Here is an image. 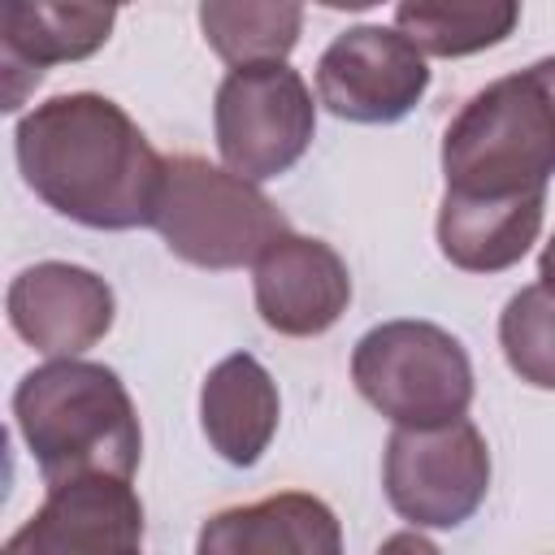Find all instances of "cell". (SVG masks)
Wrapping results in <instances>:
<instances>
[{"instance_id":"6da1fadb","label":"cell","mask_w":555,"mask_h":555,"mask_svg":"<svg viewBox=\"0 0 555 555\" xmlns=\"http://www.w3.org/2000/svg\"><path fill=\"white\" fill-rule=\"evenodd\" d=\"M13 152L26 186L87 230H139L156 217L169 156L100 91L35 104L13 130Z\"/></svg>"},{"instance_id":"7a4b0ae2","label":"cell","mask_w":555,"mask_h":555,"mask_svg":"<svg viewBox=\"0 0 555 555\" xmlns=\"http://www.w3.org/2000/svg\"><path fill=\"white\" fill-rule=\"evenodd\" d=\"M13 421L48 490L91 477L130 481L143 455L139 412L108 364L48 360L13 390Z\"/></svg>"},{"instance_id":"3957f363","label":"cell","mask_w":555,"mask_h":555,"mask_svg":"<svg viewBox=\"0 0 555 555\" xmlns=\"http://www.w3.org/2000/svg\"><path fill=\"white\" fill-rule=\"evenodd\" d=\"M555 173V56L473 91L442 134V178L460 195L546 191Z\"/></svg>"},{"instance_id":"277c9868","label":"cell","mask_w":555,"mask_h":555,"mask_svg":"<svg viewBox=\"0 0 555 555\" xmlns=\"http://www.w3.org/2000/svg\"><path fill=\"white\" fill-rule=\"evenodd\" d=\"M152 230L195 269H243L291 234V221L256 182L230 173L225 165L169 156Z\"/></svg>"},{"instance_id":"5b68a950","label":"cell","mask_w":555,"mask_h":555,"mask_svg":"<svg viewBox=\"0 0 555 555\" xmlns=\"http://www.w3.org/2000/svg\"><path fill=\"white\" fill-rule=\"evenodd\" d=\"M356 390L395 429L451 425L473 403V360L434 321H382L351 351Z\"/></svg>"},{"instance_id":"8992f818","label":"cell","mask_w":555,"mask_h":555,"mask_svg":"<svg viewBox=\"0 0 555 555\" xmlns=\"http://www.w3.org/2000/svg\"><path fill=\"white\" fill-rule=\"evenodd\" d=\"M212 130L230 173L269 182L304 160L317 134V104L299 69H291L286 61L238 65L217 87Z\"/></svg>"},{"instance_id":"52a82bcc","label":"cell","mask_w":555,"mask_h":555,"mask_svg":"<svg viewBox=\"0 0 555 555\" xmlns=\"http://www.w3.org/2000/svg\"><path fill=\"white\" fill-rule=\"evenodd\" d=\"M390 507L416 529H460L490 490V447L460 416L434 429H395L382 455Z\"/></svg>"},{"instance_id":"ba28073f","label":"cell","mask_w":555,"mask_h":555,"mask_svg":"<svg viewBox=\"0 0 555 555\" xmlns=\"http://www.w3.org/2000/svg\"><path fill=\"white\" fill-rule=\"evenodd\" d=\"M425 91L429 65L395 26H351L317 61V100L356 126L403 121Z\"/></svg>"},{"instance_id":"9c48e42d","label":"cell","mask_w":555,"mask_h":555,"mask_svg":"<svg viewBox=\"0 0 555 555\" xmlns=\"http://www.w3.org/2000/svg\"><path fill=\"white\" fill-rule=\"evenodd\" d=\"M9 325L52 360H78L113 330V286L69 260H39L9 282Z\"/></svg>"},{"instance_id":"30bf717a","label":"cell","mask_w":555,"mask_h":555,"mask_svg":"<svg viewBox=\"0 0 555 555\" xmlns=\"http://www.w3.org/2000/svg\"><path fill=\"white\" fill-rule=\"evenodd\" d=\"M4 555H143V503L117 477L56 486Z\"/></svg>"},{"instance_id":"8fae6325","label":"cell","mask_w":555,"mask_h":555,"mask_svg":"<svg viewBox=\"0 0 555 555\" xmlns=\"http://www.w3.org/2000/svg\"><path fill=\"white\" fill-rule=\"evenodd\" d=\"M251 291L269 330L286 338H317L347 312L351 273L330 243L291 230L251 264Z\"/></svg>"},{"instance_id":"7c38bea8","label":"cell","mask_w":555,"mask_h":555,"mask_svg":"<svg viewBox=\"0 0 555 555\" xmlns=\"http://www.w3.org/2000/svg\"><path fill=\"white\" fill-rule=\"evenodd\" d=\"M117 9L108 4H0V74H4V108L17 113L26 91L39 87L43 65L87 61L108 43Z\"/></svg>"},{"instance_id":"4fadbf2b","label":"cell","mask_w":555,"mask_h":555,"mask_svg":"<svg viewBox=\"0 0 555 555\" xmlns=\"http://www.w3.org/2000/svg\"><path fill=\"white\" fill-rule=\"evenodd\" d=\"M195 555H343V529L317 494L282 490L212 512L199 525Z\"/></svg>"},{"instance_id":"5bb4252c","label":"cell","mask_w":555,"mask_h":555,"mask_svg":"<svg viewBox=\"0 0 555 555\" xmlns=\"http://www.w3.org/2000/svg\"><path fill=\"white\" fill-rule=\"evenodd\" d=\"M546 191L525 195H460L442 191L438 247L464 273H503L525 260L542 234Z\"/></svg>"},{"instance_id":"9a60e30c","label":"cell","mask_w":555,"mask_h":555,"mask_svg":"<svg viewBox=\"0 0 555 555\" xmlns=\"http://www.w3.org/2000/svg\"><path fill=\"white\" fill-rule=\"evenodd\" d=\"M278 416H282L278 382L256 356L234 351L208 369L199 386V429L225 464L251 468L269 451L278 434Z\"/></svg>"},{"instance_id":"2e32d148","label":"cell","mask_w":555,"mask_h":555,"mask_svg":"<svg viewBox=\"0 0 555 555\" xmlns=\"http://www.w3.org/2000/svg\"><path fill=\"white\" fill-rule=\"evenodd\" d=\"M520 22L512 0H403L395 30L421 56H473L503 43Z\"/></svg>"},{"instance_id":"e0dca14e","label":"cell","mask_w":555,"mask_h":555,"mask_svg":"<svg viewBox=\"0 0 555 555\" xmlns=\"http://www.w3.org/2000/svg\"><path fill=\"white\" fill-rule=\"evenodd\" d=\"M204 43L230 65H278L291 56L304 30L299 4H199Z\"/></svg>"},{"instance_id":"ac0fdd59","label":"cell","mask_w":555,"mask_h":555,"mask_svg":"<svg viewBox=\"0 0 555 555\" xmlns=\"http://www.w3.org/2000/svg\"><path fill=\"white\" fill-rule=\"evenodd\" d=\"M499 347L520 382L555 390V291L542 282L520 286L499 317Z\"/></svg>"},{"instance_id":"d6986e66","label":"cell","mask_w":555,"mask_h":555,"mask_svg":"<svg viewBox=\"0 0 555 555\" xmlns=\"http://www.w3.org/2000/svg\"><path fill=\"white\" fill-rule=\"evenodd\" d=\"M377 555H442L425 533H416V529H403V533H390L382 546H377Z\"/></svg>"},{"instance_id":"ffe728a7","label":"cell","mask_w":555,"mask_h":555,"mask_svg":"<svg viewBox=\"0 0 555 555\" xmlns=\"http://www.w3.org/2000/svg\"><path fill=\"white\" fill-rule=\"evenodd\" d=\"M538 278H542V286H546V291H555V234H551V238H546V247H542Z\"/></svg>"}]
</instances>
